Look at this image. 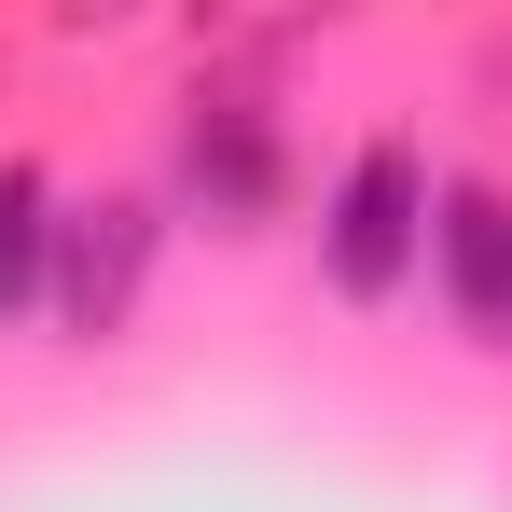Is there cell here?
I'll return each mask as SVG.
<instances>
[{"instance_id":"6da1fadb","label":"cell","mask_w":512,"mask_h":512,"mask_svg":"<svg viewBox=\"0 0 512 512\" xmlns=\"http://www.w3.org/2000/svg\"><path fill=\"white\" fill-rule=\"evenodd\" d=\"M416 263H429V167L402 153V139H374V153L333 180V277L360 291V305H388Z\"/></svg>"},{"instance_id":"3957f363","label":"cell","mask_w":512,"mask_h":512,"mask_svg":"<svg viewBox=\"0 0 512 512\" xmlns=\"http://www.w3.org/2000/svg\"><path fill=\"white\" fill-rule=\"evenodd\" d=\"M429 277L471 333H512V194L499 180H443L429 194Z\"/></svg>"},{"instance_id":"5b68a950","label":"cell","mask_w":512,"mask_h":512,"mask_svg":"<svg viewBox=\"0 0 512 512\" xmlns=\"http://www.w3.org/2000/svg\"><path fill=\"white\" fill-rule=\"evenodd\" d=\"M263 180H277L263 111H194V194L208 208H263Z\"/></svg>"},{"instance_id":"277c9868","label":"cell","mask_w":512,"mask_h":512,"mask_svg":"<svg viewBox=\"0 0 512 512\" xmlns=\"http://www.w3.org/2000/svg\"><path fill=\"white\" fill-rule=\"evenodd\" d=\"M56 291V194L42 167H0V319H28Z\"/></svg>"},{"instance_id":"7a4b0ae2","label":"cell","mask_w":512,"mask_h":512,"mask_svg":"<svg viewBox=\"0 0 512 512\" xmlns=\"http://www.w3.org/2000/svg\"><path fill=\"white\" fill-rule=\"evenodd\" d=\"M139 277H153V208L139 194H97V208L56 222V319L70 333H125Z\"/></svg>"}]
</instances>
